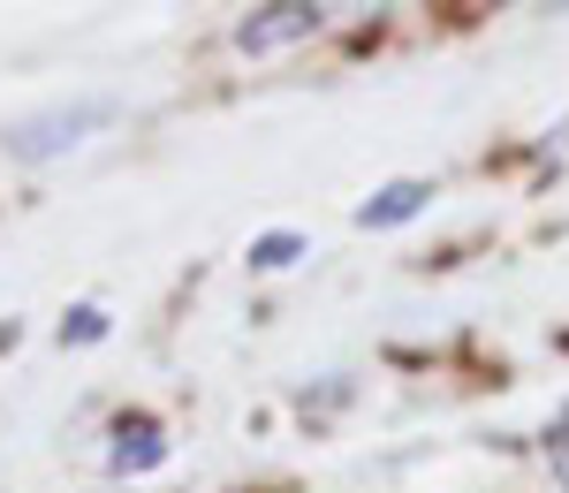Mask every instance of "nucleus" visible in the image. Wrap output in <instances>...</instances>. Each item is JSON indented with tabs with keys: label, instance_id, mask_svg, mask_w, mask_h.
<instances>
[{
	"label": "nucleus",
	"instance_id": "obj_7",
	"mask_svg": "<svg viewBox=\"0 0 569 493\" xmlns=\"http://www.w3.org/2000/svg\"><path fill=\"white\" fill-rule=\"evenodd\" d=\"M555 479L569 486V441H555Z\"/></svg>",
	"mask_w": 569,
	"mask_h": 493
},
{
	"label": "nucleus",
	"instance_id": "obj_4",
	"mask_svg": "<svg viewBox=\"0 0 569 493\" xmlns=\"http://www.w3.org/2000/svg\"><path fill=\"white\" fill-rule=\"evenodd\" d=\"M160 455H168L160 425H152V417H122V433H114V471H152Z\"/></svg>",
	"mask_w": 569,
	"mask_h": 493
},
{
	"label": "nucleus",
	"instance_id": "obj_2",
	"mask_svg": "<svg viewBox=\"0 0 569 493\" xmlns=\"http://www.w3.org/2000/svg\"><path fill=\"white\" fill-rule=\"evenodd\" d=\"M311 23H319V8H311V0H273V8H251V23L236 31V46H243V53H273V46L305 39Z\"/></svg>",
	"mask_w": 569,
	"mask_h": 493
},
{
	"label": "nucleus",
	"instance_id": "obj_5",
	"mask_svg": "<svg viewBox=\"0 0 569 493\" xmlns=\"http://www.w3.org/2000/svg\"><path fill=\"white\" fill-rule=\"evenodd\" d=\"M297 251H305V243H297V235H259V243H251V266H289V259H297Z\"/></svg>",
	"mask_w": 569,
	"mask_h": 493
},
{
	"label": "nucleus",
	"instance_id": "obj_3",
	"mask_svg": "<svg viewBox=\"0 0 569 493\" xmlns=\"http://www.w3.org/2000/svg\"><path fill=\"white\" fill-rule=\"evenodd\" d=\"M426 198H433V182H388L380 198H365V205H357V221H365V228H402V221H418V213H426Z\"/></svg>",
	"mask_w": 569,
	"mask_h": 493
},
{
	"label": "nucleus",
	"instance_id": "obj_6",
	"mask_svg": "<svg viewBox=\"0 0 569 493\" xmlns=\"http://www.w3.org/2000/svg\"><path fill=\"white\" fill-rule=\"evenodd\" d=\"M61 334H69V342H99V334H107V312H99V304H84V312L61 319Z\"/></svg>",
	"mask_w": 569,
	"mask_h": 493
},
{
	"label": "nucleus",
	"instance_id": "obj_1",
	"mask_svg": "<svg viewBox=\"0 0 569 493\" xmlns=\"http://www.w3.org/2000/svg\"><path fill=\"white\" fill-rule=\"evenodd\" d=\"M114 107L107 99H77V107H46V114H31V122H16L8 130V152L16 160H53V152H77L99 122H107Z\"/></svg>",
	"mask_w": 569,
	"mask_h": 493
}]
</instances>
